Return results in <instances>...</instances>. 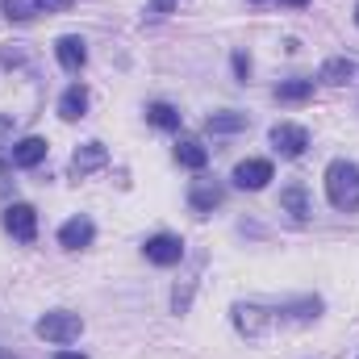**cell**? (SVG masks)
Returning a JSON list of instances; mask_svg holds the SVG:
<instances>
[{
    "label": "cell",
    "mask_w": 359,
    "mask_h": 359,
    "mask_svg": "<svg viewBox=\"0 0 359 359\" xmlns=\"http://www.w3.org/2000/svg\"><path fill=\"white\" fill-rule=\"evenodd\" d=\"M326 196H330V205H334V209L355 213V209H359V168H355V163L334 159V163L326 168Z\"/></svg>",
    "instance_id": "6da1fadb"
},
{
    "label": "cell",
    "mask_w": 359,
    "mask_h": 359,
    "mask_svg": "<svg viewBox=\"0 0 359 359\" xmlns=\"http://www.w3.org/2000/svg\"><path fill=\"white\" fill-rule=\"evenodd\" d=\"M80 330H84L80 313H67V309H55V313H42V318H38V339L59 343V347L76 343V339H80Z\"/></svg>",
    "instance_id": "7a4b0ae2"
},
{
    "label": "cell",
    "mask_w": 359,
    "mask_h": 359,
    "mask_svg": "<svg viewBox=\"0 0 359 359\" xmlns=\"http://www.w3.org/2000/svg\"><path fill=\"white\" fill-rule=\"evenodd\" d=\"M271 147L284 159H301L305 147H309V130L305 126H292V121H280V126H271Z\"/></svg>",
    "instance_id": "3957f363"
},
{
    "label": "cell",
    "mask_w": 359,
    "mask_h": 359,
    "mask_svg": "<svg viewBox=\"0 0 359 359\" xmlns=\"http://www.w3.org/2000/svg\"><path fill=\"white\" fill-rule=\"evenodd\" d=\"M4 230L17 243H34L38 238V213H34V205H8L4 209Z\"/></svg>",
    "instance_id": "277c9868"
},
{
    "label": "cell",
    "mask_w": 359,
    "mask_h": 359,
    "mask_svg": "<svg viewBox=\"0 0 359 359\" xmlns=\"http://www.w3.org/2000/svg\"><path fill=\"white\" fill-rule=\"evenodd\" d=\"M142 251H147V259L159 264V268H172V264L184 259V243H180L176 234H155V238H147Z\"/></svg>",
    "instance_id": "5b68a950"
},
{
    "label": "cell",
    "mask_w": 359,
    "mask_h": 359,
    "mask_svg": "<svg viewBox=\"0 0 359 359\" xmlns=\"http://www.w3.org/2000/svg\"><path fill=\"white\" fill-rule=\"evenodd\" d=\"M188 205L196 209V213H213L217 205H222V184L209 176L192 180V188H188Z\"/></svg>",
    "instance_id": "8992f818"
},
{
    "label": "cell",
    "mask_w": 359,
    "mask_h": 359,
    "mask_svg": "<svg viewBox=\"0 0 359 359\" xmlns=\"http://www.w3.org/2000/svg\"><path fill=\"white\" fill-rule=\"evenodd\" d=\"M268 180H271V163H268V159H243V163L234 168V184H238V188L259 192Z\"/></svg>",
    "instance_id": "52a82bcc"
},
{
    "label": "cell",
    "mask_w": 359,
    "mask_h": 359,
    "mask_svg": "<svg viewBox=\"0 0 359 359\" xmlns=\"http://www.w3.org/2000/svg\"><path fill=\"white\" fill-rule=\"evenodd\" d=\"M55 59H59L67 72H80V67L88 63V46H84V38H76V34L59 38V42H55Z\"/></svg>",
    "instance_id": "ba28073f"
},
{
    "label": "cell",
    "mask_w": 359,
    "mask_h": 359,
    "mask_svg": "<svg viewBox=\"0 0 359 359\" xmlns=\"http://www.w3.org/2000/svg\"><path fill=\"white\" fill-rule=\"evenodd\" d=\"M92 238H96V226H92V217H72V222L59 230V243H63L67 251H80V247H88Z\"/></svg>",
    "instance_id": "9c48e42d"
},
{
    "label": "cell",
    "mask_w": 359,
    "mask_h": 359,
    "mask_svg": "<svg viewBox=\"0 0 359 359\" xmlns=\"http://www.w3.org/2000/svg\"><path fill=\"white\" fill-rule=\"evenodd\" d=\"M46 138H21V142H13V168H38L42 159H46Z\"/></svg>",
    "instance_id": "30bf717a"
},
{
    "label": "cell",
    "mask_w": 359,
    "mask_h": 359,
    "mask_svg": "<svg viewBox=\"0 0 359 359\" xmlns=\"http://www.w3.org/2000/svg\"><path fill=\"white\" fill-rule=\"evenodd\" d=\"M280 209L292 217V222H309V196H305V184H288L284 192H280Z\"/></svg>",
    "instance_id": "8fae6325"
},
{
    "label": "cell",
    "mask_w": 359,
    "mask_h": 359,
    "mask_svg": "<svg viewBox=\"0 0 359 359\" xmlns=\"http://www.w3.org/2000/svg\"><path fill=\"white\" fill-rule=\"evenodd\" d=\"M104 163H109V151H104L100 142H84V147L72 155V172H76V176H88V172L104 168Z\"/></svg>",
    "instance_id": "7c38bea8"
},
{
    "label": "cell",
    "mask_w": 359,
    "mask_h": 359,
    "mask_svg": "<svg viewBox=\"0 0 359 359\" xmlns=\"http://www.w3.org/2000/svg\"><path fill=\"white\" fill-rule=\"evenodd\" d=\"M234 322H238V330H243V334H251V339H255V334H264V330L271 326V313L255 309V305H238V309H234Z\"/></svg>",
    "instance_id": "4fadbf2b"
},
{
    "label": "cell",
    "mask_w": 359,
    "mask_h": 359,
    "mask_svg": "<svg viewBox=\"0 0 359 359\" xmlns=\"http://www.w3.org/2000/svg\"><path fill=\"white\" fill-rule=\"evenodd\" d=\"M84 109H88V92H84V84H72L63 92V100H59V117L63 121H80Z\"/></svg>",
    "instance_id": "5bb4252c"
},
{
    "label": "cell",
    "mask_w": 359,
    "mask_h": 359,
    "mask_svg": "<svg viewBox=\"0 0 359 359\" xmlns=\"http://www.w3.org/2000/svg\"><path fill=\"white\" fill-rule=\"evenodd\" d=\"M176 159L184 163V168H192V172H201L205 163H209V151L196 142V138H180L176 142Z\"/></svg>",
    "instance_id": "9a60e30c"
},
{
    "label": "cell",
    "mask_w": 359,
    "mask_h": 359,
    "mask_svg": "<svg viewBox=\"0 0 359 359\" xmlns=\"http://www.w3.org/2000/svg\"><path fill=\"white\" fill-rule=\"evenodd\" d=\"M147 121L159 126V130H180V109L168 104V100H155V104L147 109Z\"/></svg>",
    "instance_id": "2e32d148"
},
{
    "label": "cell",
    "mask_w": 359,
    "mask_h": 359,
    "mask_svg": "<svg viewBox=\"0 0 359 359\" xmlns=\"http://www.w3.org/2000/svg\"><path fill=\"white\" fill-rule=\"evenodd\" d=\"M276 96H280L284 104H301V100L313 96V80H284V84L276 88Z\"/></svg>",
    "instance_id": "e0dca14e"
},
{
    "label": "cell",
    "mask_w": 359,
    "mask_h": 359,
    "mask_svg": "<svg viewBox=\"0 0 359 359\" xmlns=\"http://www.w3.org/2000/svg\"><path fill=\"white\" fill-rule=\"evenodd\" d=\"M209 130L213 134H238V130H247V113H213Z\"/></svg>",
    "instance_id": "ac0fdd59"
},
{
    "label": "cell",
    "mask_w": 359,
    "mask_h": 359,
    "mask_svg": "<svg viewBox=\"0 0 359 359\" xmlns=\"http://www.w3.org/2000/svg\"><path fill=\"white\" fill-rule=\"evenodd\" d=\"M355 76V63L351 59H330L326 67H322V80H330V84H347Z\"/></svg>",
    "instance_id": "d6986e66"
},
{
    "label": "cell",
    "mask_w": 359,
    "mask_h": 359,
    "mask_svg": "<svg viewBox=\"0 0 359 359\" xmlns=\"http://www.w3.org/2000/svg\"><path fill=\"white\" fill-rule=\"evenodd\" d=\"M4 13H8V21H29L38 8H34V0H4Z\"/></svg>",
    "instance_id": "ffe728a7"
},
{
    "label": "cell",
    "mask_w": 359,
    "mask_h": 359,
    "mask_svg": "<svg viewBox=\"0 0 359 359\" xmlns=\"http://www.w3.org/2000/svg\"><path fill=\"white\" fill-rule=\"evenodd\" d=\"M34 8L38 13H63V8H72V0H34Z\"/></svg>",
    "instance_id": "44dd1931"
},
{
    "label": "cell",
    "mask_w": 359,
    "mask_h": 359,
    "mask_svg": "<svg viewBox=\"0 0 359 359\" xmlns=\"http://www.w3.org/2000/svg\"><path fill=\"white\" fill-rule=\"evenodd\" d=\"M234 72L247 76V72H251V59H247V55H234Z\"/></svg>",
    "instance_id": "7402d4cb"
},
{
    "label": "cell",
    "mask_w": 359,
    "mask_h": 359,
    "mask_svg": "<svg viewBox=\"0 0 359 359\" xmlns=\"http://www.w3.org/2000/svg\"><path fill=\"white\" fill-rule=\"evenodd\" d=\"M176 4H180V0H151V8H155V13H172Z\"/></svg>",
    "instance_id": "603a6c76"
},
{
    "label": "cell",
    "mask_w": 359,
    "mask_h": 359,
    "mask_svg": "<svg viewBox=\"0 0 359 359\" xmlns=\"http://www.w3.org/2000/svg\"><path fill=\"white\" fill-rule=\"evenodd\" d=\"M55 359H84V355H80V351H59Z\"/></svg>",
    "instance_id": "cb8c5ba5"
},
{
    "label": "cell",
    "mask_w": 359,
    "mask_h": 359,
    "mask_svg": "<svg viewBox=\"0 0 359 359\" xmlns=\"http://www.w3.org/2000/svg\"><path fill=\"white\" fill-rule=\"evenodd\" d=\"M284 4H288V8H301V4H309V0H284Z\"/></svg>",
    "instance_id": "d4e9b609"
},
{
    "label": "cell",
    "mask_w": 359,
    "mask_h": 359,
    "mask_svg": "<svg viewBox=\"0 0 359 359\" xmlns=\"http://www.w3.org/2000/svg\"><path fill=\"white\" fill-rule=\"evenodd\" d=\"M0 359H8V355H4V351H0Z\"/></svg>",
    "instance_id": "484cf974"
},
{
    "label": "cell",
    "mask_w": 359,
    "mask_h": 359,
    "mask_svg": "<svg viewBox=\"0 0 359 359\" xmlns=\"http://www.w3.org/2000/svg\"><path fill=\"white\" fill-rule=\"evenodd\" d=\"M355 21H359V8H355Z\"/></svg>",
    "instance_id": "4316f807"
}]
</instances>
